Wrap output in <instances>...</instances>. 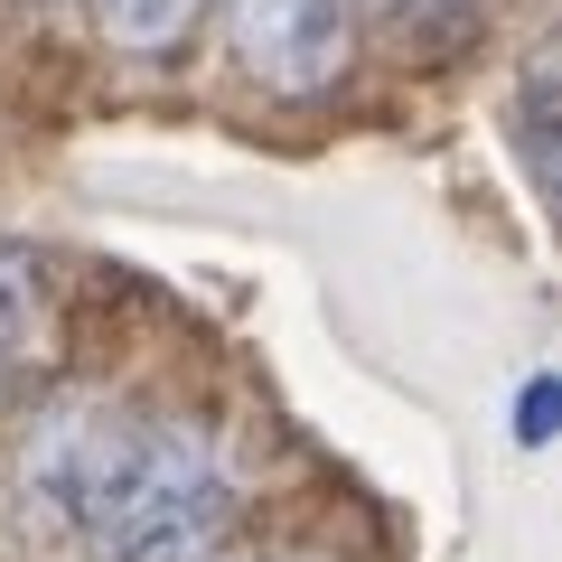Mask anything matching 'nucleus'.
<instances>
[{"mask_svg": "<svg viewBox=\"0 0 562 562\" xmlns=\"http://www.w3.org/2000/svg\"><path fill=\"white\" fill-rule=\"evenodd\" d=\"M20 516L94 562H132L160 543H198L235 525V460L206 422L140 413L122 394H57L20 422L10 450Z\"/></svg>", "mask_w": 562, "mask_h": 562, "instance_id": "f257e3e1", "label": "nucleus"}, {"mask_svg": "<svg viewBox=\"0 0 562 562\" xmlns=\"http://www.w3.org/2000/svg\"><path fill=\"white\" fill-rule=\"evenodd\" d=\"M225 47L272 94H328L357 57V10L347 0H216Z\"/></svg>", "mask_w": 562, "mask_h": 562, "instance_id": "f03ea898", "label": "nucleus"}, {"mask_svg": "<svg viewBox=\"0 0 562 562\" xmlns=\"http://www.w3.org/2000/svg\"><path fill=\"white\" fill-rule=\"evenodd\" d=\"M47 347V262L29 244H0V375H20Z\"/></svg>", "mask_w": 562, "mask_h": 562, "instance_id": "7ed1b4c3", "label": "nucleus"}, {"mask_svg": "<svg viewBox=\"0 0 562 562\" xmlns=\"http://www.w3.org/2000/svg\"><path fill=\"white\" fill-rule=\"evenodd\" d=\"M76 10L122 47V57H169V47L198 29L206 0H76Z\"/></svg>", "mask_w": 562, "mask_h": 562, "instance_id": "20e7f679", "label": "nucleus"}, {"mask_svg": "<svg viewBox=\"0 0 562 562\" xmlns=\"http://www.w3.org/2000/svg\"><path fill=\"white\" fill-rule=\"evenodd\" d=\"M357 20H384V29H460L479 0H347Z\"/></svg>", "mask_w": 562, "mask_h": 562, "instance_id": "39448f33", "label": "nucleus"}, {"mask_svg": "<svg viewBox=\"0 0 562 562\" xmlns=\"http://www.w3.org/2000/svg\"><path fill=\"white\" fill-rule=\"evenodd\" d=\"M132 562H301V553H244L225 535H198V543H160V553H132Z\"/></svg>", "mask_w": 562, "mask_h": 562, "instance_id": "423d86ee", "label": "nucleus"}]
</instances>
